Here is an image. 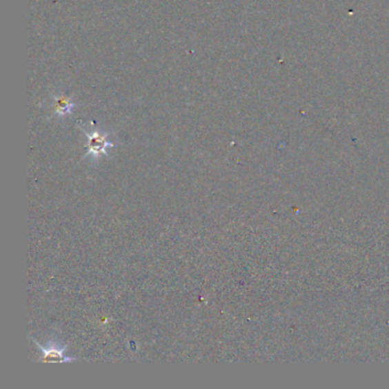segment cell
<instances>
[{
    "instance_id": "1",
    "label": "cell",
    "mask_w": 389,
    "mask_h": 389,
    "mask_svg": "<svg viewBox=\"0 0 389 389\" xmlns=\"http://www.w3.org/2000/svg\"><path fill=\"white\" fill-rule=\"evenodd\" d=\"M32 341L41 352V357L38 359L39 362L72 363L78 359V357H68L66 355L68 345H62L60 340H57V338H52V339L48 340L46 345L40 343L39 341H37L33 338Z\"/></svg>"
},
{
    "instance_id": "2",
    "label": "cell",
    "mask_w": 389,
    "mask_h": 389,
    "mask_svg": "<svg viewBox=\"0 0 389 389\" xmlns=\"http://www.w3.org/2000/svg\"><path fill=\"white\" fill-rule=\"evenodd\" d=\"M83 132L86 134L88 143H87V153L83 159L90 157V160L96 162L102 155H108L106 150L109 148H113L114 144L110 142L109 132H103L101 130H92L87 132L86 129H83Z\"/></svg>"
},
{
    "instance_id": "3",
    "label": "cell",
    "mask_w": 389,
    "mask_h": 389,
    "mask_svg": "<svg viewBox=\"0 0 389 389\" xmlns=\"http://www.w3.org/2000/svg\"><path fill=\"white\" fill-rule=\"evenodd\" d=\"M72 108H74L73 103H71L66 96H57L55 99V113L60 116H66L68 113L71 112Z\"/></svg>"
}]
</instances>
